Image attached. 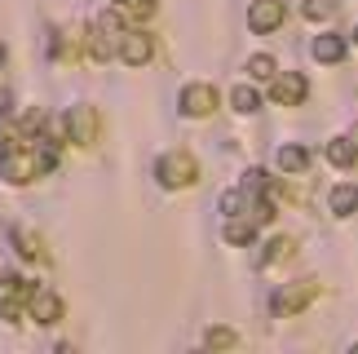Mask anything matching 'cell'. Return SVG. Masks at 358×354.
I'll return each mask as SVG.
<instances>
[{
    "label": "cell",
    "instance_id": "obj_15",
    "mask_svg": "<svg viewBox=\"0 0 358 354\" xmlns=\"http://www.w3.org/2000/svg\"><path fill=\"white\" fill-rule=\"evenodd\" d=\"M310 53H314L319 62H341V58H345V40H341V36H319Z\"/></svg>",
    "mask_w": 358,
    "mask_h": 354
},
{
    "label": "cell",
    "instance_id": "obj_28",
    "mask_svg": "<svg viewBox=\"0 0 358 354\" xmlns=\"http://www.w3.org/2000/svg\"><path fill=\"white\" fill-rule=\"evenodd\" d=\"M5 62H9V49H5V45H0V66H5Z\"/></svg>",
    "mask_w": 358,
    "mask_h": 354
},
{
    "label": "cell",
    "instance_id": "obj_12",
    "mask_svg": "<svg viewBox=\"0 0 358 354\" xmlns=\"http://www.w3.org/2000/svg\"><path fill=\"white\" fill-rule=\"evenodd\" d=\"M327 204H332L336 217H354V213H358V186H354V182H341Z\"/></svg>",
    "mask_w": 358,
    "mask_h": 354
},
{
    "label": "cell",
    "instance_id": "obj_25",
    "mask_svg": "<svg viewBox=\"0 0 358 354\" xmlns=\"http://www.w3.org/2000/svg\"><path fill=\"white\" fill-rule=\"evenodd\" d=\"M36 129H45V106H31V111L22 115V133H27V138H31ZM31 142H36V138H31Z\"/></svg>",
    "mask_w": 358,
    "mask_h": 354
},
{
    "label": "cell",
    "instance_id": "obj_14",
    "mask_svg": "<svg viewBox=\"0 0 358 354\" xmlns=\"http://www.w3.org/2000/svg\"><path fill=\"white\" fill-rule=\"evenodd\" d=\"M13 243H18V253L27 257V262H49V253H45V243H40V235H31V230H13Z\"/></svg>",
    "mask_w": 358,
    "mask_h": 354
},
{
    "label": "cell",
    "instance_id": "obj_18",
    "mask_svg": "<svg viewBox=\"0 0 358 354\" xmlns=\"http://www.w3.org/2000/svg\"><path fill=\"white\" fill-rule=\"evenodd\" d=\"M327 160H332L336 169H350L354 160H358V151H354L350 138H336V142H327Z\"/></svg>",
    "mask_w": 358,
    "mask_h": 354
},
{
    "label": "cell",
    "instance_id": "obj_24",
    "mask_svg": "<svg viewBox=\"0 0 358 354\" xmlns=\"http://www.w3.org/2000/svg\"><path fill=\"white\" fill-rule=\"evenodd\" d=\"M248 71H252V80H270L274 76V58L270 53H257V58L248 62Z\"/></svg>",
    "mask_w": 358,
    "mask_h": 354
},
{
    "label": "cell",
    "instance_id": "obj_23",
    "mask_svg": "<svg viewBox=\"0 0 358 354\" xmlns=\"http://www.w3.org/2000/svg\"><path fill=\"white\" fill-rule=\"evenodd\" d=\"M120 13H129V18H150V13H155V0H120Z\"/></svg>",
    "mask_w": 358,
    "mask_h": 354
},
{
    "label": "cell",
    "instance_id": "obj_2",
    "mask_svg": "<svg viewBox=\"0 0 358 354\" xmlns=\"http://www.w3.org/2000/svg\"><path fill=\"white\" fill-rule=\"evenodd\" d=\"M155 177H159V186L182 190V186H190L199 177V164H195V155H190V151H169L155 164Z\"/></svg>",
    "mask_w": 358,
    "mask_h": 354
},
{
    "label": "cell",
    "instance_id": "obj_1",
    "mask_svg": "<svg viewBox=\"0 0 358 354\" xmlns=\"http://www.w3.org/2000/svg\"><path fill=\"white\" fill-rule=\"evenodd\" d=\"M120 40H124V13L120 9H106L98 22H93V31H89V53L98 62H111L115 53H120Z\"/></svg>",
    "mask_w": 358,
    "mask_h": 354
},
{
    "label": "cell",
    "instance_id": "obj_6",
    "mask_svg": "<svg viewBox=\"0 0 358 354\" xmlns=\"http://www.w3.org/2000/svg\"><path fill=\"white\" fill-rule=\"evenodd\" d=\"M27 297H31V283L18 279V275H5V279H0V315L18 319V310L27 306Z\"/></svg>",
    "mask_w": 358,
    "mask_h": 354
},
{
    "label": "cell",
    "instance_id": "obj_17",
    "mask_svg": "<svg viewBox=\"0 0 358 354\" xmlns=\"http://www.w3.org/2000/svg\"><path fill=\"white\" fill-rule=\"evenodd\" d=\"M292 253H296V243L287 239V235H279V239H270V248L261 253L257 262H261V266H274V262H287V257H292Z\"/></svg>",
    "mask_w": 358,
    "mask_h": 354
},
{
    "label": "cell",
    "instance_id": "obj_29",
    "mask_svg": "<svg viewBox=\"0 0 358 354\" xmlns=\"http://www.w3.org/2000/svg\"><path fill=\"white\" fill-rule=\"evenodd\" d=\"M354 40H358V31H354Z\"/></svg>",
    "mask_w": 358,
    "mask_h": 354
},
{
    "label": "cell",
    "instance_id": "obj_10",
    "mask_svg": "<svg viewBox=\"0 0 358 354\" xmlns=\"http://www.w3.org/2000/svg\"><path fill=\"white\" fill-rule=\"evenodd\" d=\"M270 93H274V102H279V106H301V102H306V93H310V85H306V76L287 71V76L274 80Z\"/></svg>",
    "mask_w": 358,
    "mask_h": 354
},
{
    "label": "cell",
    "instance_id": "obj_7",
    "mask_svg": "<svg viewBox=\"0 0 358 354\" xmlns=\"http://www.w3.org/2000/svg\"><path fill=\"white\" fill-rule=\"evenodd\" d=\"M182 111H186L190 120L213 115V111H217V89H213V85H186V89H182Z\"/></svg>",
    "mask_w": 358,
    "mask_h": 354
},
{
    "label": "cell",
    "instance_id": "obj_30",
    "mask_svg": "<svg viewBox=\"0 0 358 354\" xmlns=\"http://www.w3.org/2000/svg\"><path fill=\"white\" fill-rule=\"evenodd\" d=\"M115 5H120V0H115Z\"/></svg>",
    "mask_w": 358,
    "mask_h": 354
},
{
    "label": "cell",
    "instance_id": "obj_5",
    "mask_svg": "<svg viewBox=\"0 0 358 354\" xmlns=\"http://www.w3.org/2000/svg\"><path fill=\"white\" fill-rule=\"evenodd\" d=\"M283 18H287L283 0H252V9H248V27H252V31H261V36H270Z\"/></svg>",
    "mask_w": 358,
    "mask_h": 354
},
{
    "label": "cell",
    "instance_id": "obj_13",
    "mask_svg": "<svg viewBox=\"0 0 358 354\" xmlns=\"http://www.w3.org/2000/svg\"><path fill=\"white\" fill-rule=\"evenodd\" d=\"M257 239V222L252 217H230L226 222V243H235V248H243V243Z\"/></svg>",
    "mask_w": 358,
    "mask_h": 354
},
{
    "label": "cell",
    "instance_id": "obj_21",
    "mask_svg": "<svg viewBox=\"0 0 358 354\" xmlns=\"http://www.w3.org/2000/svg\"><path fill=\"white\" fill-rule=\"evenodd\" d=\"M301 13H306L310 22H323V18H332V13H336V0H306Z\"/></svg>",
    "mask_w": 358,
    "mask_h": 354
},
{
    "label": "cell",
    "instance_id": "obj_4",
    "mask_svg": "<svg viewBox=\"0 0 358 354\" xmlns=\"http://www.w3.org/2000/svg\"><path fill=\"white\" fill-rule=\"evenodd\" d=\"M66 138L71 142H80V146H93L98 142V111H93V106H71V111H66Z\"/></svg>",
    "mask_w": 358,
    "mask_h": 354
},
{
    "label": "cell",
    "instance_id": "obj_16",
    "mask_svg": "<svg viewBox=\"0 0 358 354\" xmlns=\"http://www.w3.org/2000/svg\"><path fill=\"white\" fill-rule=\"evenodd\" d=\"M279 169L283 173H306L310 169V151L306 146H279Z\"/></svg>",
    "mask_w": 358,
    "mask_h": 354
},
{
    "label": "cell",
    "instance_id": "obj_9",
    "mask_svg": "<svg viewBox=\"0 0 358 354\" xmlns=\"http://www.w3.org/2000/svg\"><path fill=\"white\" fill-rule=\"evenodd\" d=\"M150 53H155V40H150L146 31H124V40H120V58L129 62V66H146Z\"/></svg>",
    "mask_w": 358,
    "mask_h": 354
},
{
    "label": "cell",
    "instance_id": "obj_27",
    "mask_svg": "<svg viewBox=\"0 0 358 354\" xmlns=\"http://www.w3.org/2000/svg\"><path fill=\"white\" fill-rule=\"evenodd\" d=\"M350 142H354V151H358V125H354V129H350Z\"/></svg>",
    "mask_w": 358,
    "mask_h": 354
},
{
    "label": "cell",
    "instance_id": "obj_22",
    "mask_svg": "<svg viewBox=\"0 0 358 354\" xmlns=\"http://www.w3.org/2000/svg\"><path fill=\"white\" fill-rule=\"evenodd\" d=\"M235 341H239V337L230 328H208V332H203V346H213V350H230Z\"/></svg>",
    "mask_w": 358,
    "mask_h": 354
},
{
    "label": "cell",
    "instance_id": "obj_8",
    "mask_svg": "<svg viewBox=\"0 0 358 354\" xmlns=\"http://www.w3.org/2000/svg\"><path fill=\"white\" fill-rule=\"evenodd\" d=\"M27 315H31L36 323H58L62 319V302L49 288H31V297H27Z\"/></svg>",
    "mask_w": 358,
    "mask_h": 354
},
{
    "label": "cell",
    "instance_id": "obj_3",
    "mask_svg": "<svg viewBox=\"0 0 358 354\" xmlns=\"http://www.w3.org/2000/svg\"><path fill=\"white\" fill-rule=\"evenodd\" d=\"M323 292V283L319 279H301V283H287V288H279V292H274L270 297V310H274V315H301V310H306L310 302H314V297H319Z\"/></svg>",
    "mask_w": 358,
    "mask_h": 354
},
{
    "label": "cell",
    "instance_id": "obj_19",
    "mask_svg": "<svg viewBox=\"0 0 358 354\" xmlns=\"http://www.w3.org/2000/svg\"><path fill=\"white\" fill-rule=\"evenodd\" d=\"M22 146H31V138H27L22 129H13V125H0V155H9V151H22Z\"/></svg>",
    "mask_w": 358,
    "mask_h": 354
},
{
    "label": "cell",
    "instance_id": "obj_26",
    "mask_svg": "<svg viewBox=\"0 0 358 354\" xmlns=\"http://www.w3.org/2000/svg\"><path fill=\"white\" fill-rule=\"evenodd\" d=\"M9 102H13V98H9V89L0 85V115H9Z\"/></svg>",
    "mask_w": 358,
    "mask_h": 354
},
{
    "label": "cell",
    "instance_id": "obj_20",
    "mask_svg": "<svg viewBox=\"0 0 358 354\" xmlns=\"http://www.w3.org/2000/svg\"><path fill=\"white\" fill-rule=\"evenodd\" d=\"M230 106H235V111H243V115H252L257 106H261V93L248 89V85H239L235 93H230Z\"/></svg>",
    "mask_w": 358,
    "mask_h": 354
},
{
    "label": "cell",
    "instance_id": "obj_11",
    "mask_svg": "<svg viewBox=\"0 0 358 354\" xmlns=\"http://www.w3.org/2000/svg\"><path fill=\"white\" fill-rule=\"evenodd\" d=\"M85 45H89V31H85V27H66V31L53 40V58L71 62V58H80V53H85Z\"/></svg>",
    "mask_w": 358,
    "mask_h": 354
}]
</instances>
